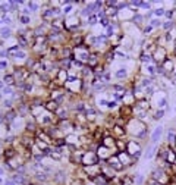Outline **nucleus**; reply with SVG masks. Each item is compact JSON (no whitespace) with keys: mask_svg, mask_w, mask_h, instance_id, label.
I'll return each instance as SVG.
<instances>
[{"mask_svg":"<svg viewBox=\"0 0 176 185\" xmlns=\"http://www.w3.org/2000/svg\"><path fill=\"white\" fill-rule=\"evenodd\" d=\"M126 153H128L129 156H132V159H134L135 162H138L140 157H141L142 153H144V148H142V146H141L140 141H137V140H128Z\"/></svg>","mask_w":176,"mask_h":185,"instance_id":"f257e3e1","label":"nucleus"},{"mask_svg":"<svg viewBox=\"0 0 176 185\" xmlns=\"http://www.w3.org/2000/svg\"><path fill=\"white\" fill-rule=\"evenodd\" d=\"M150 178L156 179L157 182L164 184V185H167V184L170 182V179H172V176H169L160 166H156V168H153V169H151V172H150Z\"/></svg>","mask_w":176,"mask_h":185,"instance_id":"f03ea898","label":"nucleus"},{"mask_svg":"<svg viewBox=\"0 0 176 185\" xmlns=\"http://www.w3.org/2000/svg\"><path fill=\"white\" fill-rule=\"evenodd\" d=\"M98 154L97 151H91V150H85L84 151V156H82V162L81 165L85 168V166H94V165H98Z\"/></svg>","mask_w":176,"mask_h":185,"instance_id":"7ed1b4c3","label":"nucleus"},{"mask_svg":"<svg viewBox=\"0 0 176 185\" xmlns=\"http://www.w3.org/2000/svg\"><path fill=\"white\" fill-rule=\"evenodd\" d=\"M151 56H153V63L154 65H163L164 60L169 57V50H167V47L159 46V47L156 49V52H154Z\"/></svg>","mask_w":176,"mask_h":185,"instance_id":"20e7f679","label":"nucleus"},{"mask_svg":"<svg viewBox=\"0 0 176 185\" xmlns=\"http://www.w3.org/2000/svg\"><path fill=\"white\" fill-rule=\"evenodd\" d=\"M164 126L163 125H157L156 128L153 129V132H151V135H150V143L153 144V146H159L160 144V141H162V138L164 137Z\"/></svg>","mask_w":176,"mask_h":185,"instance_id":"39448f33","label":"nucleus"},{"mask_svg":"<svg viewBox=\"0 0 176 185\" xmlns=\"http://www.w3.org/2000/svg\"><path fill=\"white\" fill-rule=\"evenodd\" d=\"M19 143L22 144V147H24L25 150H31V147L34 146L35 143V137H32V134H24V135H21L19 138Z\"/></svg>","mask_w":176,"mask_h":185,"instance_id":"423d86ee","label":"nucleus"},{"mask_svg":"<svg viewBox=\"0 0 176 185\" xmlns=\"http://www.w3.org/2000/svg\"><path fill=\"white\" fill-rule=\"evenodd\" d=\"M166 135H164V143L166 144H169L170 147L172 146H175V138H176V129L173 128V125L172 126H169L166 131Z\"/></svg>","mask_w":176,"mask_h":185,"instance_id":"0eeeda50","label":"nucleus"},{"mask_svg":"<svg viewBox=\"0 0 176 185\" xmlns=\"http://www.w3.org/2000/svg\"><path fill=\"white\" fill-rule=\"evenodd\" d=\"M100 57H103V55L100 56V55H97V53L91 52L90 59H88V62H87V66H88V68H91V69H94L96 66H98V65H100Z\"/></svg>","mask_w":176,"mask_h":185,"instance_id":"6e6552de","label":"nucleus"},{"mask_svg":"<svg viewBox=\"0 0 176 185\" xmlns=\"http://www.w3.org/2000/svg\"><path fill=\"white\" fill-rule=\"evenodd\" d=\"M162 31H163V32H173V31H176V19H172V21H163Z\"/></svg>","mask_w":176,"mask_h":185,"instance_id":"1a4fd4ad","label":"nucleus"},{"mask_svg":"<svg viewBox=\"0 0 176 185\" xmlns=\"http://www.w3.org/2000/svg\"><path fill=\"white\" fill-rule=\"evenodd\" d=\"M44 107H46V110L49 112V113H56L57 110H59V104H57V101H54V100H46V103H44Z\"/></svg>","mask_w":176,"mask_h":185,"instance_id":"9d476101","label":"nucleus"},{"mask_svg":"<svg viewBox=\"0 0 176 185\" xmlns=\"http://www.w3.org/2000/svg\"><path fill=\"white\" fill-rule=\"evenodd\" d=\"M128 69L125 68V66H120L118 71H116V74H115V78L119 81V82H122V81H125L126 78H128Z\"/></svg>","mask_w":176,"mask_h":185,"instance_id":"9b49d317","label":"nucleus"},{"mask_svg":"<svg viewBox=\"0 0 176 185\" xmlns=\"http://www.w3.org/2000/svg\"><path fill=\"white\" fill-rule=\"evenodd\" d=\"M115 59H116V53H115V50H112V49H109V50L103 55V60H104V65H106V66L110 65Z\"/></svg>","mask_w":176,"mask_h":185,"instance_id":"f8f14e48","label":"nucleus"},{"mask_svg":"<svg viewBox=\"0 0 176 185\" xmlns=\"http://www.w3.org/2000/svg\"><path fill=\"white\" fill-rule=\"evenodd\" d=\"M138 60L145 66V65H151L153 63V56L150 55V53H147V52H141L140 55H138Z\"/></svg>","mask_w":176,"mask_h":185,"instance_id":"ddd939ff","label":"nucleus"},{"mask_svg":"<svg viewBox=\"0 0 176 185\" xmlns=\"http://www.w3.org/2000/svg\"><path fill=\"white\" fill-rule=\"evenodd\" d=\"M164 116H166V110H164V109H154V110L151 112L153 121H162Z\"/></svg>","mask_w":176,"mask_h":185,"instance_id":"4468645a","label":"nucleus"},{"mask_svg":"<svg viewBox=\"0 0 176 185\" xmlns=\"http://www.w3.org/2000/svg\"><path fill=\"white\" fill-rule=\"evenodd\" d=\"M54 181L59 184V185H63L65 184V179H66V172L63 171V169H60V171H57L56 173H54Z\"/></svg>","mask_w":176,"mask_h":185,"instance_id":"2eb2a0df","label":"nucleus"},{"mask_svg":"<svg viewBox=\"0 0 176 185\" xmlns=\"http://www.w3.org/2000/svg\"><path fill=\"white\" fill-rule=\"evenodd\" d=\"M157 148H159V146H150V147H147V151L144 153V157L147 159V160H150V159H153L154 157V154L157 153Z\"/></svg>","mask_w":176,"mask_h":185,"instance_id":"dca6fc26","label":"nucleus"},{"mask_svg":"<svg viewBox=\"0 0 176 185\" xmlns=\"http://www.w3.org/2000/svg\"><path fill=\"white\" fill-rule=\"evenodd\" d=\"M56 116L59 118V121H68L69 119V110L68 109H59L56 112Z\"/></svg>","mask_w":176,"mask_h":185,"instance_id":"f3484780","label":"nucleus"},{"mask_svg":"<svg viewBox=\"0 0 176 185\" xmlns=\"http://www.w3.org/2000/svg\"><path fill=\"white\" fill-rule=\"evenodd\" d=\"M15 156H16V150H15L13 147H8V148L3 150V157H5V160H10V159H13Z\"/></svg>","mask_w":176,"mask_h":185,"instance_id":"a211bd4d","label":"nucleus"},{"mask_svg":"<svg viewBox=\"0 0 176 185\" xmlns=\"http://www.w3.org/2000/svg\"><path fill=\"white\" fill-rule=\"evenodd\" d=\"M16 116H18V112L16 110H8L6 112V115H5V121L8 122V124H10V122H13L15 119H16Z\"/></svg>","mask_w":176,"mask_h":185,"instance_id":"6ab92c4d","label":"nucleus"},{"mask_svg":"<svg viewBox=\"0 0 176 185\" xmlns=\"http://www.w3.org/2000/svg\"><path fill=\"white\" fill-rule=\"evenodd\" d=\"M148 25H151L154 30H160L163 27V19H159V18H153L150 22H148Z\"/></svg>","mask_w":176,"mask_h":185,"instance_id":"aec40b11","label":"nucleus"},{"mask_svg":"<svg viewBox=\"0 0 176 185\" xmlns=\"http://www.w3.org/2000/svg\"><path fill=\"white\" fill-rule=\"evenodd\" d=\"M153 12H154V18H159V19H162V18H164V13H166V8H164V6L154 8V9H153Z\"/></svg>","mask_w":176,"mask_h":185,"instance_id":"412c9836","label":"nucleus"},{"mask_svg":"<svg viewBox=\"0 0 176 185\" xmlns=\"http://www.w3.org/2000/svg\"><path fill=\"white\" fill-rule=\"evenodd\" d=\"M3 82H5V85H8V87L15 85L16 82H15V77H13V74H6V75L3 77Z\"/></svg>","mask_w":176,"mask_h":185,"instance_id":"4be33fe9","label":"nucleus"},{"mask_svg":"<svg viewBox=\"0 0 176 185\" xmlns=\"http://www.w3.org/2000/svg\"><path fill=\"white\" fill-rule=\"evenodd\" d=\"M145 182H147V178H145L142 173L134 175V184H135V185H145Z\"/></svg>","mask_w":176,"mask_h":185,"instance_id":"5701e85b","label":"nucleus"},{"mask_svg":"<svg viewBox=\"0 0 176 185\" xmlns=\"http://www.w3.org/2000/svg\"><path fill=\"white\" fill-rule=\"evenodd\" d=\"M126 146H128V141H125V140H116V150H118V153L119 151H126Z\"/></svg>","mask_w":176,"mask_h":185,"instance_id":"b1692460","label":"nucleus"},{"mask_svg":"<svg viewBox=\"0 0 176 185\" xmlns=\"http://www.w3.org/2000/svg\"><path fill=\"white\" fill-rule=\"evenodd\" d=\"M10 34H12L10 27H2V28H0V37H2V38H9Z\"/></svg>","mask_w":176,"mask_h":185,"instance_id":"393cba45","label":"nucleus"},{"mask_svg":"<svg viewBox=\"0 0 176 185\" xmlns=\"http://www.w3.org/2000/svg\"><path fill=\"white\" fill-rule=\"evenodd\" d=\"M153 32H154V28L151 27V25H144V28H142V35L144 37H151L153 35Z\"/></svg>","mask_w":176,"mask_h":185,"instance_id":"a878e982","label":"nucleus"},{"mask_svg":"<svg viewBox=\"0 0 176 185\" xmlns=\"http://www.w3.org/2000/svg\"><path fill=\"white\" fill-rule=\"evenodd\" d=\"M98 22H100V21H98V18H97V13H96V15H91V16H88V19H87V24H88V25H91V27H93V25H97Z\"/></svg>","mask_w":176,"mask_h":185,"instance_id":"bb28decb","label":"nucleus"},{"mask_svg":"<svg viewBox=\"0 0 176 185\" xmlns=\"http://www.w3.org/2000/svg\"><path fill=\"white\" fill-rule=\"evenodd\" d=\"M35 179L37 181H47L49 179V173H46V172H35Z\"/></svg>","mask_w":176,"mask_h":185,"instance_id":"cd10ccee","label":"nucleus"},{"mask_svg":"<svg viewBox=\"0 0 176 185\" xmlns=\"http://www.w3.org/2000/svg\"><path fill=\"white\" fill-rule=\"evenodd\" d=\"M141 10H145V12H148V10H153L154 8H153V5H151V2H144L142 0V3H141V8H140Z\"/></svg>","mask_w":176,"mask_h":185,"instance_id":"c85d7f7f","label":"nucleus"},{"mask_svg":"<svg viewBox=\"0 0 176 185\" xmlns=\"http://www.w3.org/2000/svg\"><path fill=\"white\" fill-rule=\"evenodd\" d=\"M2 106H3L5 109H9V110H12V109H13V100H10V99H6V100H3Z\"/></svg>","mask_w":176,"mask_h":185,"instance_id":"c756f323","label":"nucleus"},{"mask_svg":"<svg viewBox=\"0 0 176 185\" xmlns=\"http://www.w3.org/2000/svg\"><path fill=\"white\" fill-rule=\"evenodd\" d=\"M19 22H21L22 25H28L30 22H31V18H30V16H25V15H22V16L19 18Z\"/></svg>","mask_w":176,"mask_h":185,"instance_id":"7c9ffc66","label":"nucleus"},{"mask_svg":"<svg viewBox=\"0 0 176 185\" xmlns=\"http://www.w3.org/2000/svg\"><path fill=\"white\" fill-rule=\"evenodd\" d=\"M0 10H2L3 13H8V12L10 10V6H9V2H6V3H0Z\"/></svg>","mask_w":176,"mask_h":185,"instance_id":"2f4dec72","label":"nucleus"},{"mask_svg":"<svg viewBox=\"0 0 176 185\" xmlns=\"http://www.w3.org/2000/svg\"><path fill=\"white\" fill-rule=\"evenodd\" d=\"M15 59H27V53L25 52H22V50H18L15 55H13Z\"/></svg>","mask_w":176,"mask_h":185,"instance_id":"473e14b6","label":"nucleus"},{"mask_svg":"<svg viewBox=\"0 0 176 185\" xmlns=\"http://www.w3.org/2000/svg\"><path fill=\"white\" fill-rule=\"evenodd\" d=\"M3 96H8V94H13V90H12V87H8V85H5V88L0 91Z\"/></svg>","mask_w":176,"mask_h":185,"instance_id":"72a5a7b5","label":"nucleus"},{"mask_svg":"<svg viewBox=\"0 0 176 185\" xmlns=\"http://www.w3.org/2000/svg\"><path fill=\"white\" fill-rule=\"evenodd\" d=\"M27 6H28V9H30V10H32V12L38 10V5H37V3H34V2H27Z\"/></svg>","mask_w":176,"mask_h":185,"instance_id":"f704fd0d","label":"nucleus"},{"mask_svg":"<svg viewBox=\"0 0 176 185\" xmlns=\"http://www.w3.org/2000/svg\"><path fill=\"white\" fill-rule=\"evenodd\" d=\"M32 159L37 162V163H41L43 159H44V154H43V153H37V154H34V156H32Z\"/></svg>","mask_w":176,"mask_h":185,"instance_id":"c9c22d12","label":"nucleus"},{"mask_svg":"<svg viewBox=\"0 0 176 185\" xmlns=\"http://www.w3.org/2000/svg\"><path fill=\"white\" fill-rule=\"evenodd\" d=\"M118 104H119V103H118L116 100H109V101H107V109H116Z\"/></svg>","mask_w":176,"mask_h":185,"instance_id":"e433bc0d","label":"nucleus"},{"mask_svg":"<svg viewBox=\"0 0 176 185\" xmlns=\"http://www.w3.org/2000/svg\"><path fill=\"white\" fill-rule=\"evenodd\" d=\"M72 10H74V6H72V5H68V6H65V8L62 9V13L68 15V13H71Z\"/></svg>","mask_w":176,"mask_h":185,"instance_id":"4c0bfd02","label":"nucleus"},{"mask_svg":"<svg viewBox=\"0 0 176 185\" xmlns=\"http://www.w3.org/2000/svg\"><path fill=\"white\" fill-rule=\"evenodd\" d=\"M9 6H10V10H16L19 3L16 2V0H9Z\"/></svg>","mask_w":176,"mask_h":185,"instance_id":"58836bf2","label":"nucleus"},{"mask_svg":"<svg viewBox=\"0 0 176 185\" xmlns=\"http://www.w3.org/2000/svg\"><path fill=\"white\" fill-rule=\"evenodd\" d=\"M115 53H116V57H120V59H128V55H126V52L115 50Z\"/></svg>","mask_w":176,"mask_h":185,"instance_id":"ea45409f","label":"nucleus"},{"mask_svg":"<svg viewBox=\"0 0 176 185\" xmlns=\"http://www.w3.org/2000/svg\"><path fill=\"white\" fill-rule=\"evenodd\" d=\"M2 22H3V24H8V25H10V22H12V18H10L9 15H5V16L2 18Z\"/></svg>","mask_w":176,"mask_h":185,"instance_id":"a19ab883","label":"nucleus"},{"mask_svg":"<svg viewBox=\"0 0 176 185\" xmlns=\"http://www.w3.org/2000/svg\"><path fill=\"white\" fill-rule=\"evenodd\" d=\"M100 24L104 27V28H107V27H110V19L107 18V19H103V21H100Z\"/></svg>","mask_w":176,"mask_h":185,"instance_id":"79ce46f5","label":"nucleus"},{"mask_svg":"<svg viewBox=\"0 0 176 185\" xmlns=\"http://www.w3.org/2000/svg\"><path fill=\"white\" fill-rule=\"evenodd\" d=\"M8 66H9L8 60H2V62H0V71H3V69H6Z\"/></svg>","mask_w":176,"mask_h":185,"instance_id":"37998d69","label":"nucleus"},{"mask_svg":"<svg viewBox=\"0 0 176 185\" xmlns=\"http://www.w3.org/2000/svg\"><path fill=\"white\" fill-rule=\"evenodd\" d=\"M5 115H6V112H3L2 109H0V124H5L6 121H5Z\"/></svg>","mask_w":176,"mask_h":185,"instance_id":"c03bdc74","label":"nucleus"},{"mask_svg":"<svg viewBox=\"0 0 176 185\" xmlns=\"http://www.w3.org/2000/svg\"><path fill=\"white\" fill-rule=\"evenodd\" d=\"M13 141H15V137L13 135H8L5 138V143H13Z\"/></svg>","mask_w":176,"mask_h":185,"instance_id":"a18cd8bd","label":"nucleus"},{"mask_svg":"<svg viewBox=\"0 0 176 185\" xmlns=\"http://www.w3.org/2000/svg\"><path fill=\"white\" fill-rule=\"evenodd\" d=\"M30 12H31V10H30L28 8H24V9H22V13H24L25 16H30Z\"/></svg>","mask_w":176,"mask_h":185,"instance_id":"49530a36","label":"nucleus"},{"mask_svg":"<svg viewBox=\"0 0 176 185\" xmlns=\"http://www.w3.org/2000/svg\"><path fill=\"white\" fill-rule=\"evenodd\" d=\"M5 185H16V182H15V181H12V179H6Z\"/></svg>","mask_w":176,"mask_h":185,"instance_id":"de8ad7c7","label":"nucleus"},{"mask_svg":"<svg viewBox=\"0 0 176 185\" xmlns=\"http://www.w3.org/2000/svg\"><path fill=\"white\" fill-rule=\"evenodd\" d=\"M72 185H84V184H82V182H81L79 179H76V181H75V182L72 184Z\"/></svg>","mask_w":176,"mask_h":185,"instance_id":"09e8293b","label":"nucleus"},{"mask_svg":"<svg viewBox=\"0 0 176 185\" xmlns=\"http://www.w3.org/2000/svg\"><path fill=\"white\" fill-rule=\"evenodd\" d=\"M3 88H5V82L0 81V90H3Z\"/></svg>","mask_w":176,"mask_h":185,"instance_id":"8fccbe9b","label":"nucleus"},{"mask_svg":"<svg viewBox=\"0 0 176 185\" xmlns=\"http://www.w3.org/2000/svg\"><path fill=\"white\" fill-rule=\"evenodd\" d=\"M3 173H5V171H3L2 168H0V178H2V176H3Z\"/></svg>","mask_w":176,"mask_h":185,"instance_id":"3c124183","label":"nucleus"},{"mask_svg":"<svg viewBox=\"0 0 176 185\" xmlns=\"http://www.w3.org/2000/svg\"><path fill=\"white\" fill-rule=\"evenodd\" d=\"M0 184H5V182H3V179H2V178H0Z\"/></svg>","mask_w":176,"mask_h":185,"instance_id":"603ef678","label":"nucleus"},{"mask_svg":"<svg viewBox=\"0 0 176 185\" xmlns=\"http://www.w3.org/2000/svg\"><path fill=\"white\" fill-rule=\"evenodd\" d=\"M2 97H3V94H2V92H0V100H2Z\"/></svg>","mask_w":176,"mask_h":185,"instance_id":"864d4df0","label":"nucleus"},{"mask_svg":"<svg viewBox=\"0 0 176 185\" xmlns=\"http://www.w3.org/2000/svg\"><path fill=\"white\" fill-rule=\"evenodd\" d=\"M175 147H176V138H175Z\"/></svg>","mask_w":176,"mask_h":185,"instance_id":"5fc2aeb1","label":"nucleus"},{"mask_svg":"<svg viewBox=\"0 0 176 185\" xmlns=\"http://www.w3.org/2000/svg\"><path fill=\"white\" fill-rule=\"evenodd\" d=\"M157 185H164V184H160V182H159V184H157Z\"/></svg>","mask_w":176,"mask_h":185,"instance_id":"6e6d98bb","label":"nucleus"}]
</instances>
